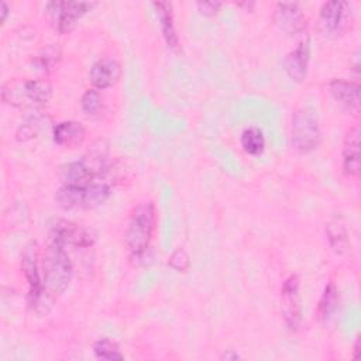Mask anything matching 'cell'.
<instances>
[{"instance_id": "obj_1", "label": "cell", "mask_w": 361, "mask_h": 361, "mask_svg": "<svg viewBox=\"0 0 361 361\" xmlns=\"http://www.w3.org/2000/svg\"><path fill=\"white\" fill-rule=\"evenodd\" d=\"M41 274L48 296L61 295L66 290L73 275V267L65 247L49 241L42 255Z\"/></svg>"}, {"instance_id": "obj_2", "label": "cell", "mask_w": 361, "mask_h": 361, "mask_svg": "<svg viewBox=\"0 0 361 361\" xmlns=\"http://www.w3.org/2000/svg\"><path fill=\"white\" fill-rule=\"evenodd\" d=\"M155 227V207L152 202H144L134 207L126 228V245L130 254L141 257L149 247Z\"/></svg>"}, {"instance_id": "obj_3", "label": "cell", "mask_w": 361, "mask_h": 361, "mask_svg": "<svg viewBox=\"0 0 361 361\" xmlns=\"http://www.w3.org/2000/svg\"><path fill=\"white\" fill-rule=\"evenodd\" d=\"M3 102L16 107H37L49 102L52 86L45 79H32L18 83L7 82L1 89Z\"/></svg>"}, {"instance_id": "obj_4", "label": "cell", "mask_w": 361, "mask_h": 361, "mask_svg": "<svg viewBox=\"0 0 361 361\" xmlns=\"http://www.w3.org/2000/svg\"><path fill=\"white\" fill-rule=\"evenodd\" d=\"M292 145L299 152H310L322 142V131L317 114L310 107H302L292 117Z\"/></svg>"}, {"instance_id": "obj_5", "label": "cell", "mask_w": 361, "mask_h": 361, "mask_svg": "<svg viewBox=\"0 0 361 361\" xmlns=\"http://www.w3.org/2000/svg\"><path fill=\"white\" fill-rule=\"evenodd\" d=\"M21 268L24 272V276L28 282V305L38 309L39 306L45 305L44 299L47 300L48 293L44 289L42 283V274L39 271L38 262H37V250L35 244H30L25 247L21 258Z\"/></svg>"}, {"instance_id": "obj_6", "label": "cell", "mask_w": 361, "mask_h": 361, "mask_svg": "<svg viewBox=\"0 0 361 361\" xmlns=\"http://www.w3.org/2000/svg\"><path fill=\"white\" fill-rule=\"evenodd\" d=\"M96 3L87 1H52L48 3V11L52 14L56 30L61 34L71 32L78 20H80L87 11H90Z\"/></svg>"}, {"instance_id": "obj_7", "label": "cell", "mask_w": 361, "mask_h": 361, "mask_svg": "<svg viewBox=\"0 0 361 361\" xmlns=\"http://www.w3.org/2000/svg\"><path fill=\"white\" fill-rule=\"evenodd\" d=\"M49 241L56 243L62 247H76V248H86L90 247L94 241L93 234L82 227L80 224L61 220L58 221L49 231Z\"/></svg>"}, {"instance_id": "obj_8", "label": "cell", "mask_w": 361, "mask_h": 361, "mask_svg": "<svg viewBox=\"0 0 361 361\" xmlns=\"http://www.w3.org/2000/svg\"><path fill=\"white\" fill-rule=\"evenodd\" d=\"M281 312L286 326L290 330H298L302 322V307L299 296V279L290 275L281 289Z\"/></svg>"}, {"instance_id": "obj_9", "label": "cell", "mask_w": 361, "mask_h": 361, "mask_svg": "<svg viewBox=\"0 0 361 361\" xmlns=\"http://www.w3.org/2000/svg\"><path fill=\"white\" fill-rule=\"evenodd\" d=\"M350 4L345 1H327L322 6L319 14V28L326 35L341 34L350 17Z\"/></svg>"}, {"instance_id": "obj_10", "label": "cell", "mask_w": 361, "mask_h": 361, "mask_svg": "<svg viewBox=\"0 0 361 361\" xmlns=\"http://www.w3.org/2000/svg\"><path fill=\"white\" fill-rule=\"evenodd\" d=\"M275 24L286 34L296 35L305 30L306 18L296 3H278L274 13Z\"/></svg>"}, {"instance_id": "obj_11", "label": "cell", "mask_w": 361, "mask_h": 361, "mask_svg": "<svg viewBox=\"0 0 361 361\" xmlns=\"http://www.w3.org/2000/svg\"><path fill=\"white\" fill-rule=\"evenodd\" d=\"M121 66L117 59L103 58L94 62L89 71V80L94 89H107L118 82Z\"/></svg>"}, {"instance_id": "obj_12", "label": "cell", "mask_w": 361, "mask_h": 361, "mask_svg": "<svg viewBox=\"0 0 361 361\" xmlns=\"http://www.w3.org/2000/svg\"><path fill=\"white\" fill-rule=\"evenodd\" d=\"M329 92L334 102L345 111H358L360 85L344 79H333L329 83Z\"/></svg>"}, {"instance_id": "obj_13", "label": "cell", "mask_w": 361, "mask_h": 361, "mask_svg": "<svg viewBox=\"0 0 361 361\" xmlns=\"http://www.w3.org/2000/svg\"><path fill=\"white\" fill-rule=\"evenodd\" d=\"M309 41H300L283 59V68L288 76L295 82H303L309 65Z\"/></svg>"}, {"instance_id": "obj_14", "label": "cell", "mask_w": 361, "mask_h": 361, "mask_svg": "<svg viewBox=\"0 0 361 361\" xmlns=\"http://www.w3.org/2000/svg\"><path fill=\"white\" fill-rule=\"evenodd\" d=\"M343 169L348 176L360 173V126L355 124L344 135L343 141Z\"/></svg>"}, {"instance_id": "obj_15", "label": "cell", "mask_w": 361, "mask_h": 361, "mask_svg": "<svg viewBox=\"0 0 361 361\" xmlns=\"http://www.w3.org/2000/svg\"><path fill=\"white\" fill-rule=\"evenodd\" d=\"M54 141L66 148H75L85 140V127L79 121L68 120L56 124L52 131Z\"/></svg>"}, {"instance_id": "obj_16", "label": "cell", "mask_w": 361, "mask_h": 361, "mask_svg": "<svg viewBox=\"0 0 361 361\" xmlns=\"http://www.w3.org/2000/svg\"><path fill=\"white\" fill-rule=\"evenodd\" d=\"M152 7L159 20L164 39L166 41L168 47H171L172 49H178L179 39H178V34H176L175 23H173L172 4L168 1H155V3H152Z\"/></svg>"}, {"instance_id": "obj_17", "label": "cell", "mask_w": 361, "mask_h": 361, "mask_svg": "<svg viewBox=\"0 0 361 361\" xmlns=\"http://www.w3.org/2000/svg\"><path fill=\"white\" fill-rule=\"evenodd\" d=\"M56 203L65 209H83L85 203V186H73V185H62L55 193Z\"/></svg>"}, {"instance_id": "obj_18", "label": "cell", "mask_w": 361, "mask_h": 361, "mask_svg": "<svg viewBox=\"0 0 361 361\" xmlns=\"http://www.w3.org/2000/svg\"><path fill=\"white\" fill-rule=\"evenodd\" d=\"M338 306V290L333 282L326 285L323 295L319 300L317 314L322 320H329Z\"/></svg>"}, {"instance_id": "obj_19", "label": "cell", "mask_w": 361, "mask_h": 361, "mask_svg": "<svg viewBox=\"0 0 361 361\" xmlns=\"http://www.w3.org/2000/svg\"><path fill=\"white\" fill-rule=\"evenodd\" d=\"M110 196V186L104 182H92L85 186L83 209H93L103 204Z\"/></svg>"}, {"instance_id": "obj_20", "label": "cell", "mask_w": 361, "mask_h": 361, "mask_svg": "<svg viewBox=\"0 0 361 361\" xmlns=\"http://www.w3.org/2000/svg\"><path fill=\"white\" fill-rule=\"evenodd\" d=\"M240 142H241L243 149L248 155H259V154H262V151L265 148L264 134L259 128H255V127H250V128L244 130L241 134Z\"/></svg>"}, {"instance_id": "obj_21", "label": "cell", "mask_w": 361, "mask_h": 361, "mask_svg": "<svg viewBox=\"0 0 361 361\" xmlns=\"http://www.w3.org/2000/svg\"><path fill=\"white\" fill-rule=\"evenodd\" d=\"M326 234L330 247L337 252L341 254L345 251L348 245V238H347V231L345 227L341 221L333 220L326 226Z\"/></svg>"}, {"instance_id": "obj_22", "label": "cell", "mask_w": 361, "mask_h": 361, "mask_svg": "<svg viewBox=\"0 0 361 361\" xmlns=\"http://www.w3.org/2000/svg\"><path fill=\"white\" fill-rule=\"evenodd\" d=\"M93 353L99 360H107V361H116L123 360L124 355L121 354L118 345L111 341L107 337H102L94 341L93 344Z\"/></svg>"}, {"instance_id": "obj_23", "label": "cell", "mask_w": 361, "mask_h": 361, "mask_svg": "<svg viewBox=\"0 0 361 361\" xmlns=\"http://www.w3.org/2000/svg\"><path fill=\"white\" fill-rule=\"evenodd\" d=\"M102 106H103V100H102V96L99 93L97 89H87L82 97H80V107H82V111L89 116V117H93L96 114L100 113L102 110Z\"/></svg>"}, {"instance_id": "obj_24", "label": "cell", "mask_w": 361, "mask_h": 361, "mask_svg": "<svg viewBox=\"0 0 361 361\" xmlns=\"http://www.w3.org/2000/svg\"><path fill=\"white\" fill-rule=\"evenodd\" d=\"M61 59V48L58 44H51L45 47L35 58V63L42 69V71H51L58 61Z\"/></svg>"}, {"instance_id": "obj_25", "label": "cell", "mask_w": 361, "mask_h": 361, "mask_svg": "<svg viewBox=\"0 0 361 361\" xmlns=\"http://www.w3.org/2000/svg\"><path fill=\"white\" fill-rule=\"evenodd\" d=\"M39 130V117H30L24 124L21 123V126L17 130V138L20 141H27L32 137H35V134Z\"/></svg>"}, {"instance_id": "obj_26", "label": "cell", "mask_w": 361, "mask_h": 361, "mask_svg": "<svg viewBox=\"0 0 361 361\" xmlns=\"http://www.w3.org/2000/svg\"><path fill=\"white\" fill-rule=\"evenodd\" d=\"M168 265H169L171 268H173L175 271H178V272H185V271H188V268H189V265H190L188 252H186L183 248L175 250V251L172 252V255L169 257Z\"/></svg>"}, {"instance_id": "obj_27", "label": "cell", "mask_w": 361, "mask_h": 361, "mask_svg": "<svg viewBox=\"0 0 361 361\" xmlns=\"http://www.w3.org/2000/svg\"><path fill=\"white\" fill-rule=\"evenodd\" d=\"M196 6H197L199 11L203 16H214L219 11L221 3H219V1H199V3H196Z\"/></svg>"}, {"instance_id": "obj_28", "label": "cell", "mask_w": 361, "mask_h": 361, "mask_svg": "<svg viewBox=\"0 0 361 361\" xmlns=\"http://www.w3.org/2000/svg\"><path fill=\"white\" fill-rule=\"evenodd\" d=\"M360 344H361V343H360V337H357V338H355V343H354V347H353V348H354V350H353V358H354V360H358V358H360V353H361V351H360Z\"/></svg>"}, {"instance_id": "obj_29", "label": "cell", "mask_w": 361, "mask_h": 361, "mask_svg": "<svg viewBox=\"0 0 361 361\" xmlns=\"http://www.w3.org/2000/svg\"><path fill=\"white\" fill-rule=\"evenodd\" d=\"M7 16H8V6L4 1H1V21L3 23L6 21Z\"/></svg>"}]
</instances>
